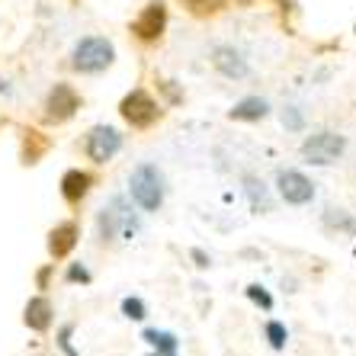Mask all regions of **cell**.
Segmentation results:
<instances>
[{"label": "cell", "instance_id": "6da1fadb", "mask_svg": "<svg viewBox=\"0 0 356 356\" xmlns=\"http://www.w3.org/2000/svg\"><path fill=\"white\" fill-rule=\"evenodd\" d=\"M116 58V49H113V42L103 39V35H87L74 45V55H71V65L74 71L81 74H99V71H106Z\"/></svg>", "mask_w": 356, "mask_h": 356}, {"label": "cell", "instance_id": "7a4b0ae2", "mask_svg": "<svg viewBox=\"0 0 356 356\" xmlns=\"http://www.w3.org/2000/svg\"><path fill=\"white\" fill-rule=\"evenodd\" d=\"M129 193L145 212H158L164 202V180H161L158 167L154 164H141L129 177Z\"/></svg>", "mask_w": 356, "mask_h": 356}, {"label": "cell", "instance_id": "3957f363", "mask_svg": "<svg viewBox=\"0 0 356 356\" xmlns=\"http://www.w3.org/2000/svg\"><path fill=\"white\" fill-rule=\"evenodd\" d=\"M343 148H347V138H343V135L318 132V135H308V138L302 141V158H305L308 164L327 167V164H334V161L343 154Z\"/></svg>", "mask_w": 356, "mask_h": 356}, {"label": "cell", "instance_id": "277c9868", "mask_svg": "<svg viewBox=\"0 0 356 356\" xmlns=\"http://www.w3.org/2000/svg\"><path fill=\"white\" fill-rule=\"evenodd\" d=\"M119 113H122V119L132 129H148V125H154L161 119V106L154 103V97L145 90H132L129 97L122 99V106H119Z\"/></svg>", "mask_w": 356, "mask_h": 356}, {"label": "cell", "instance_id": "5b68a950", "mask_svg": "<svg viewBox=\"0 0 356 356\" xmlns=\"http://www.w3.org/2000/svg\"><path fill=\"white\" fill-rule=\"evenodd\" d=\"M167 29V7L164 0H148L141 13L132 19V35L141 42H158Z\"/></svg>", "mask_w": 356, "mask_h": 356}, {"label": "cell", "instance_id": "8992f818", "mask_svg": "<svg viewBox=\"0 0 356 356\" xmlns=\"http://www.w3.org/2000/svg\"><path fill=\"white\" fill-rule=\"evenodd\" d=\"M83 148H87V158H90L93 164H106V161H113L119 154V148H122V135H119L116 129H109V125H97V129H90Z\"/></svg>", "mask_w": 356, "mask_h": 356}, {"label": "cell", "instance_id": "52a82bcc", "mask_svg": "<svg viewBox=\"0 0 356 356\" xmlns=\"http://www.w3.org/2000/svg\"><path fill=\"white\" fill-rule=\"evenodd\" d=\"M81 109V97L71 83H55V90L49 93V103H45V119L49 122H65Z\"/></svg>", "mask_w": 356, "mask_h": 356}, {"label": "cell", "instance_id": "ba28073f", "mask_svg": "<svg viewBox=\"0 0 356 356\" xmlns=\"http://www.w3.org/2000/svg\"><path fill=\"white\" fill-rule=\"evenodd\" d=\"M276 186H280V196L289 206H305V202L315 199V183L308 180L305 174H298V170H282L276 177Z\"/></svg>", "mask_w": 356, "mask_h": 356}, {"label": "cell", "instance_id": "9c48e42d", "mask_svg": "<svg viewBox=\"0 0 356 356\" xmlns=\"http://www.w3.org/2000/svg\"><path fill=\"white\" fill-rule=\"evenodd\" d=\"M212 67H216L222 77H228V81L248 77V61H244V55H241L238 49H232V45H218V49H212Z\"/></svg>", "mask_w": 356, "mask_h": 356}, {"label": "cell", "instance_id": "30bf717a", "mask_svg": "<svg viewBox=\"0 0 356 356\" xmlns=\"http://www.w3.org/2000/svg\"><path fill=\"white\" fill-rule=\"evenodd\" d=\"M74 244H77V228L71 222L67 225H58L55 232L49 234V250H51V257H67L71 250H74Z\"/></svg>", "mask_w": 356, "mask_h": 356}, {"label": "cell", "instance_id": "8fae6325", "mask_svg": "<svg viewBox=\"0 0 356 356\" xmlns=\"http://www.w3.org/2000/svg\"><path fill=\"white\" fill-rule=\"evenodd\" d=\"M90 174H83V170H67L65 177H61V196L67 199V202H81L83 196H87V190H90Z\"/></svg>", "mask_w": 356, "mask_h": 356}, {"label": "cell", "instance_id": "7c38bea8", "mask_svg": "<svg viewBox=\"0 0 356 356\" xmlns=\"http://www.w3.org/2000/svg\"><path fill=\"white\" fill-rule=\"evenodd\" d=\"M266 113H270V103L260 97H248V99H241L238 106L228 113L232 119H238V122H257V119H264Z\"/></svg>", "mask_w": 356, "mask_h": 356}, {"label": "cell", "instance_id": "4fadbf2b", "mask_svg": "<svg viewBox=\"0 0 356 356\" xmlns=\"http://www.w3.org/2000/svg\"><path fill=\"white\" fill-rule=\"evenodd\" d=\"M26 324L33 327V331H45L51 324V305H49V298H29V305H26Z\"/></svg>", "mask_w": 356, "mask_h": 356}, {"label": "cell", "instance_id": "5bb4252c", "mask_svg": "<svg viewBox=\"0 0 356 356\" xmlns=\"http://www.w3.org/2000/svg\"><path fill=\"white\" fill-rule=\"evenodd\" d=\"M145 340H148L154 350H161V356H177V340L174 334L164 331H145Z\"/></svg>", "mask_w": 356, "mask_h": 356}, {"label": "cell", "instance_id": "9a60e30c", "mask_svg": "<svg viewBox=\"0 0 356 356\" xmlns=\"http://www.w3.org/2000/svg\"><path fill=\"white\" fill-rule=\"evenodd\" d=\"M180 3H186V10H193V13H218V10L228 3V0H180Z\"/></svg>", "mask_w": 356, "mask_h": 356}, {"label": "cell", "instance_id": "2e32d148", "mask_svg": "<svg viewBox=\"0 0 356 356\" xmlns=\"http://www.w3.org/2000/svg\"><path fill=\"white\" fill-rule=\"evenodd\" d=\"M244 183H248V193H250V199H254V209H260V206L270 209V206H266V190H264V183H260L257 177H248Z\"/></svg>", "mask_w": 356, "mask_h": 356}, {"label": "cell", "instance_id": "e0dca14e", "mask_svg": "<svg viewBox=\"0 0 356 356\" xmlns=\"http://www.w3.org/2000/svg\"><path fill=\"white\" fill-rule=\"evenodd\" d=\"M266 337H270V343H273L276 350L286 347V327H282L280 321H270V324H266Z\"/></svg>", "mask_w": 356, "mask_h": 356}, {"label": "cell", "instance_id": "ac0fdd59", "mask_svg": "<svg viewBox=\"0 0 356 356\" xmlns=\"http://www.w3.org/2000/svg\"><path fill=\"white\" fill-rule=\"evenodd\" d=\"M122 312H125V318L141 321V318H145V302H141V298H125V302H122Z\"/></svg>", "mask_w": 356, "mask_h": 356}, {"label": "cell", "instance_id": "d6986e66", "mask_svg": "<svg viewBox=\"0 0 356 356\" xmlns=\"http://www.w3.org/2000/svg\"><path fill=\"white\" fill-rule=\"evenodd\" d=\"M327 225H340V228H347V232H353L356 228L347 216H340V209H331V212H327Z\"/></svg>", "mask_w": 356, "mask_h": 356}, {"label": "cell", "instance_id": "ffe728a7", "mask_svg": "<svg viewBox=\"0 0 356 356\" xmlns=\"http://www.w3.org/2000/svg\"><path fill=\"white\" fill-rule=\"evenodd\" d=\"M248 296L254 298V302H257V305H264V308H273V298L266 296V292L260 289V286H250V289H248Z\"/></svg>", "mask_w": 356, "mask_h": 356}, {"label": "cell", "instance_id": "44dd1931", "mask_svg": "<svg viewBox=\"0 0 356 356\" xmlns=\"http://www.w3.org/2000/svg\"><path fill=\"white\" fill-rule=\"evenodd\" d=\"M282 122L289 125V129H298V125H302V116H298L296 109H286V113H282Z\"/></svg>", "mask_w": 356, "mask_h": 356}, {"label": "cell", "instance_id": "7402d4cb", "mask_svg": "<svg viewBox=\"0 0 356 356\" xmlns=\"http://www.w3.org/2000/svg\"><path fill=\"white\" fill-rule=\"evenodd\" d=\"M71 280H90V276H87V270H77L74 266V270H71Z\"/></svg>", "mask_w": 356, "mask_h": 356}, {"label": "cell", "instance_id": "603a6c76", "mask_svg": "<svg viewBox=\"0 0 356 356\" xmlns=\"http://www.w3.org/2000/svg\"><path fill=\"white\" fill-rule=\"evenodd\" d=\"M151 356H161V353H151Z\"/></svg>", "mask_w": 356, "mask_h": 356}]
</instances>
